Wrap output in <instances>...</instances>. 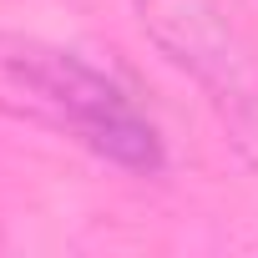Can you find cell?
<instances>
[{
    "mask_svg": "<svg viewBox=\"0 0 258 258\" xmlns=\"http://www.w3.org/2000/svg\"><path fill=\"white\" fill-rule=\"evenodd\" d=\"M0 116L76 137L96 157L132 172L162 167V137L132 96L76 51L41 36L0 31Z\"/></svg>",
    "mask_w": 258,
    "mask_h": 258,
    "instance_id": "1",
    "label": "cell"
},
{
    "mask_svg": "<svg viewBox=\"0 0 258 258\" xmlns=\"http://www.w3.org/2000/svg\"><path fill=\"white\" fill-rule=\"evenodd\" d=\"M147 41L213 101L228 142L258 172V56L218 0H132Z\"/></svg>",
    "mask_w": 258,
    "mask_h": 258,
    "instance_id": "2",
    "label": "cell"
}]
</instances>
